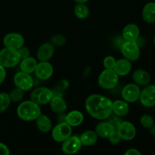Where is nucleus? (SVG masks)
Returning <instances> with one entry per match:
<instances>
[{"mask_svg": "<svg viewBox=\"0 0 155 155\" xmlns=\"http://www.w3.org/2000/svg\"><path fill=\"white\" fill-rule=\"evenodd\" d=\"M3 44L6 48L18 50L24 45V38L18 33H10L5 36Z\"/></svg>", "mask_w": 155, "mask_h": 155, "instance_id": "obj_13", "label": "nucleus"}, {"mask_svg": "<svg viewBox=\"0 0 155 155\" xmlns=\"http://www.w3.org/2000/svg\"><path fill=\"white\" fill-rule=\"evenodd\" d=\"M13 81L16 87L22 89L24 92L31 89L34 85V80L30 74L23 71H20L15 74Z\"/></svg>", "mask_w": 155, "mask_h": 155, "instance_id": "obj_8", "label": "nucleus"}, {"mask_svg": "<svg viewBox=\"0 0 155 155\" xmlns=\"http://www.w3.org/2000/svg\"><path fill=\"white\" fill-rule=\"evenodd\" d=\"M36 124L38 130L44 133H48L52 129V123L50 118L42 114L36 119Z\"/></svg>", "mask_w": 155, "mask_h": 155, "instance_id": "obj_23", "label": "nucleus"}, {"mask_svg": "<svg viewBox=\"0 0 155 155\" xmlns=\"http://www.w3.org/2000/svg\"><path fill=\"white\" fill-rule=\"evenodd\" d=\"M83 120H84V116L83 113L80 110H74L66 114L65 122L71 127H76L81 125L82 123L83 122Z\"/></svg>", "mask_w": 155, "mask_h": 155, "instance_id": "obj_20", "label": "nucleus"}, {"mask_svg": "<svg viewBox=\"0 0 155 155\" xmlns=\"http://www.w3.org/2000/svg\"><path fill=\"white\" fill-rule=\"evenodd\" d=\"M154 45H155V36H154Z\"/></svg>", "mask_w": 155, "mask_h": 155, "instance_id": "obj_43", "label": "nucleus"}, {"mask_svg": "<svg viewBox=\"0 0 155 155\" xmlns=\"http://www.w3.org/2000/svg\"><path fill=\"white\" fill-rule=\"evenodd\" d=\"M72 135V127L66 122L58 123L53 128L51 131V136L55 142H63Z\"/></svg>", "mask_w": 155, "mask_h": 155, "instance_id": "obj_7", "label": "nucleus"}, {"mask_svg": "<svg viewBox=\"0 0 155 155\" xmlns=\"http://www.w3.org/2000/svg\"><path fill=\"white\" fill-rule=\"evenodd\" d=\"M116 61L117 60L115 59L114 57L108 55L104 58V61H103V64H104L105 69H114Z\"/></svg>", "mask_w": 155, "mask_h": 155, "instance_id": "obj_32", "label": "nucleus"}, {"mask_svg": "<svg viewBox=\"0 0 155 155\" xmlns=\"http://www.w3.org/2000/svg\"><path fill=\"white\" fill-rule=\"evenodd\" d=\"M51 43L54 46H63L66 43V38L63 35L56 34L51 38Z\"/></svg>", "mask_w": 155, "mask_h": 155, "instance_id": "obj_31", "label": "nucleus"}, {"mask_svg": "<svg viewBox=\"0 0 155 155\" xmlns=\"http://www.w3.org/2000/svg\"><path fill=\"white\" fill-rule=\"evenodd\" d=\"M37 64V61L34 58L29 56L26 58L21 59L20 61V68L23 72L31 74L32 73H34Z\"/></svg>", "mask_w": 155, "mask_h": 155, "instance_id": "obj_24", "label": "nucleus"}, {"mask_svg": "<svg viewBox=\"0 0 155 155\" xmlns=\"http://www.w3.org/2000/svg\"><path fill=\"white\" fill-rule=\"evenodd\" d=\"M98 135L96 134L95 131L92 130H88L83 133L81 136H80V142L82 145L85 146H92L96 143L98 140Z\"/></svg>", "mask_w": 155, "mask_h": 155, "instance_id": "obj_26", "label": "nucleus"}, {"mask_svg": "<svg viewBox=\"0 0 155 155\" xmlns=\"http://www.w3.org/2000/svg\"><path fill=\"white\" fill-rule=\"evenodd\" d=\"M140 124L144 128L151 129L154 124V118L148 114H145L142 116L140 119Z\"/></svg>", "mask_w": 155, "mask_h": 155, "instance_id": "obj_30", "label": "nucleus"}, {"mask_svg": "<svg viewBox=\"0 0 155 155\" xmlns=\"http://www.w3.org/2000/svg\"><path fill=\"white\" fill-rule=\"evenodd\" d=\"M35 74L41 80H46L51 78L54 73L53 66L48 61H40L37 64Z\"/></svg>", "mask_w": 155, "mask_h": 155, "instance_id": "obj_14", "label": "nucleus"}, {"mask_svg": "<svg viewBox=\"0 0 155 155\" xmlns=\"http://www.w3.org/2000/svg\"><path fill=\"white\" fill-rule=\"evenodd\" d=\"M139 27L135 24H129L124 28L122 32L123 38L126 41L136 42L139 36Z\"/></svg>", "mask_w": 155, "mask_h": 155, "instance_id": "obj_16", "label": "nucleus"}, {"mask_svg": "<svg viewBox=\"0 0 155 155\" xmlns=\"http://www.w3.org/2000/svg\"><path fill=\"white\" fill-rule=\"evenodd\" d=\"M68 86H69V83L67 80H61L58 83V89H60V90H64V89H66L68 87Z\"/></svg>", "mask_w": 155, "mask_h": 155, "instance_id": "obj_37", "label": "nucleus"}, {"mask_svg": "<svg viewBox=\"0 0 155 155\" xmlns=\"http://www.w3.org/2000/svg\"><path fill=\"white\" fill-rule=\"evenodd\" d=\"M112 103L110 98L99 95L92 94L86 98L85 107L87 113L95 119L104 120L108 119L112 114Z\"/></svg>", "mask_w": 155, "mask_h": 155, "instance_id": "obj_1", "label": "nucleus"}, {"mask_svg": "<svg viewBox=\"0 0 155 155\" xmlns=\"http://www.w3.org/2000/svg\"><path fill=\"white\" fill-rule=\"evenodd\" d=\"M151 135H153V136H155V124L151 128Z\"/></svg>", "mask_w": 155, "mask_h": 155, "instance_id": "obj_41", "label": "nucleus"}, {"mask_svg": "<svg viewBox=\"0 0 155 155\" xmlns=\"http://www.w3.org/2000/svg\"><path fill=\"white\" fill-rule=\"evenodd\" d=\"M116 130L123 140L131 141L134 139L136 136V127L129 121H122Z\"/></svg>", "mask_w": 155, "mask_h": 155, "instance_id": "obj_11", "label": "nucleus"}, {"mask_svg": "<svg viewBox=\"0 0 155 155\" xmlns=\"http://www.w3.org/2000/svg\"><path fill=\"white\" fill-rule=\"evenodd\" d=\"M115 130L114 127L107 121V122H101L95 127V133L99 137L103 139H108L109 136Z\"/></svg>", "mask_w": 155, "mask_h": 155, "instance_id": "obj_21", "label": "nucleus"}, {"mask_svg": "<svg viewBox=\"0 0 155 155\" xmlns=\"http://www.w3.org/2000/svg\"><path fill=\"white\" fill-rule=\"evenodd\" d=\"M18 50L4 48L0 51V64L5 68H14L21 61Z\"/></svg>", "mask_w": 155, "mask_h": 155, "instance_id": "obj_3", "label": "nucleus"}, {"mask_svg": "<svg viewBox=\"0 0 155 155\" xmlns=\"http://www.w3.org/2000/svg\"><path fill=\"white\" fill-rule=\"evenodd\" d=\"M54 96V92L46 87H38L33 89L30 94V100L39 105L50 102Z\"/></svg>", "mask_w": 155, "mask_h": 155, "instance_id": "obj_6", "label": "nucleus"}, {"mask_svg": "<svg viewBox=\"0 0 155 155\" xmlns=\"http://www.w3.org/2000/svg\"><path fill=\"white\" fill-rule=\"evenodd\" d=\"M140 93L141 89L137 84L129 83L124 87L121 95L124 101L128 103H133L139 99Z\"/></svg>", "mask_w": 155, "mask_h": 155, "instance_id": "obj_10", "label": "nucleus"}, {"mask_svg": "<svg viewBox=\"0 0 155 155\" xmlns=\"http://www.w3.org/2000/svg\"><path fill=\"white\" fill-rule=\"evenodd\" d=\"M10 99L12 101L14 102H19L23 99L24 96V91L19 88L16 87L15 89H13L8 94Z\"/></svg>", "mask_w": 155, "mask_h": 155, "instance_id": "obj_29", "label": "nucleus"}, {"mask_svg": "<svg viewBox=\"0 0 155 155\" xmlns=\"http://www.w3.org/2000/svg\"><path fill=\"white\" fill-rule=\"evenodd\" d=\"M42 114L39 104L33 101H24L19 104L17 109L18 117L24 121H33Z\"/></svg>", "mask_w": 155, "mask_h": 155, "instance_id": "obj_2", "label": "nucleus"}, {"mask_svg": "<svg viewBox=\"0 0 155 155\" xmlns=\"http://www.w3.org/2000/svg\"><path fill=\"white\" fill-rule=\"evenodd\" d=\"M139 101L141 104L146 107L155 106V85H147L141 90Z\"/></svg>", "mask_w": 155, "mask_h": 155, "instance_id": "obj_9", "label": "nucleus"}, {"mask_svg": "<svg viewBox=\"0 0 155 155\" xmlns=\"http://www.w3.org/2000/svg\"><path fill=\"white\" fill-rule=\"evenodd\" d=\"M114 70L119 77H124V76L128 75L132 71L131 61L125 58L119 59L116 61Z\"/></svg>", "mask_w": 155, "mask_h": 155, "instance_id": "obj_17", "label": "nucleus"}, {"mask_svg": "<svg viewBox=\"0 0 155 155\" xmlns=\"http://www.w3.org/2000/svg\"><path fill=\"white\" fill-rule=\"evenodd\" d=\"M51 110L56 114L65 112L67 110V103L63 98L54 95L49 102Z\"/></svg>", "mask_w": 155, "mask_h": 155, "instance_id": "obj_25", "label": "nucleus"}, {"mask_svg": "<svg viewBox=\"0 0 155 155\" xmlns=\"http://www.w3.org/2000/svg\"><path fill=\"white\" fill-rule=\"evenodd\" d=\"M109 141L111 144H114V145H117V144H119L121 141V138L120 136V135L118 134L117 131L116 130L114 131V133L109 136L108 138Z\"/></svg>", "mask_w": 155, "mask_h": 155, "instance_id": "obj_33", "label": "nucleus"}, {"mask_svg": "<svg viewBox=\"0 0 155 155\" xmlns=\"http://www.w3.org/2000/svg\"><path fill=\"white\" fill-rule=\"evenodd\" d=\"M108 122L110 123V124H111L114 127L115 130H117V128L118 126L120 125V124L122 122V120L120 119V117L116 116V117H113L110 118V119L108 120Z\"/></svg>", "mask_w": 155, "mask_h": 155, "instance_id": "obj_35", "label": "nucleus"}, {"mask_svg": "<svg viewBox=\"0 0 155 155\" xmlns=\"http://www.w3.org/2000/svg\"><path fill=\"white\" fill-rule=\"evenodd\" d=\"M54 53V45L51 42H45L39 47L36 52V56L40 61H48L53 57Z\"/></svg>", "mask_w": 155, "mask_h": 155, "instance_id": "obj_15", "label": "nucleus"}, {"mask_svg": "<svg viewBox=\"0 0 155 155\" xmlns=\"http://www.w3.org/2000/svg\"><path fill=\"white\" fill-rule=\"evenodd\" d=\"M5 77H6L5 68L0 64V85L4 82Z\"/></svg>", "mask_w": 155, "mask_h": 155, "instance_id": "obj_38", "label": "nucleus"}, {"mask_svg": "<svg viewBox=\"0 0 155 155\" xmlns=\"http://www.w3.org/2000/svg\"><path fill=\"white\" fill-rule=\"evenodd\" d=\"M130 111L128 102L124 100H116L112 103V113L116 116L124 117L128 114Z\"/></svg>", "mask_w": 155, "mask_h": 155, "instance_id": "obj_19", "label": "nucleus"}, {"mask_svg": "<svg viewBox=\"0 0 155 155\" xmlns=\"http://www.w3.org/2000/svg\"><path fill=\"white\" fill-rule=\"evenodd\" d=\"M10 154V151L8 148L5 144L0 142V155H8Z\"/></svg>", "mask_w": 155, "mask_h": 155, "instance_id": "obj_36", "label": "nucleus"}, {"mask_svg": "<svg viewBox=\"0 0 155 155\" xmlns=\"http://www.w3.org/2000/svg\"><path fill=\"white\" fill-rule=\"evenodd\" d=\"M125 154L127 155H141L142 153L136 148H130L125 152Z\"/></svg>", "mask_w": 155, "mask_h": 155, "instance_id": "obj_39", "label": "nucleus"}, {"mask_svg": "<svg viewBox=\"0 0 155 155\" xmlns=\"http://www.w3.org/2000/svg\"><path fill=\"white\" fill-rule=\"evenodd\" d=\"M18 53H19L21 59L26 58L30 56V50H29V48H27V47H24V45H23L22 47H21L20 48H18Z\"/></svg>", "mask_w": 155, "mask_h": 155, "instance_id": "obj_34", "label": "nucleus"}, {"mask_svg": "<svg viewBox=\"0 0 155 155\" xmlns=\"http://www.w3.org/2000/svg\"><path fill=\"white\" fill-rule=\"evenodd\" d=\"M133 80L138 86H145L151 82V76L145 70L137 69L133 72Z\"/></svg>", "mask_w": 155, "mask_h": 155, "instance_id": "obj_18", "label": "nucleus"}, {"mask_svg": "<svg viewBox=\"0 0 155 155\" xmlns=\"http://www.w3.org/2000/svg\"><path fill=\"white\" fill-rule=\"evenodd\" d=\"M120 51L125 58L130 61H136L140 57V48L134 41H126L120 45Z\"/></svg>", "mask_w": 155, "mask_h": 155, "instance_id": "obj_5", "label": "nucleus"}, {"mask_svg": "<svg viewBox=\"0 0 155 155\" xmlns=\"http://www.w3.org/2000/svg\"><path fill=\"white\" fill-rule=\"evenodd\" d=\"M77 3H86L89 0H74Z\"/></svg>", "mask_w": 155, "mask_h": 155, "instance_id": "obj_42", "label": "nucleus"}, {"mask_svg": "<svg viewBox=\"0 0 155 155\" xmlns=\"http://www.w3.org/2000/svg\"><path fill=\"white\" fill-rule=\"evenodd\" d=\"M11 101L8 94L6 92H0V114L5 112L8 108Z\"/></svg>", "mask_w": 155, "mask_h": 155, "instance_id": "obj_28", "label": "nucleus"}, {"mask_svg": "<svg viewBox=\"0 0 155 155\" xmlns=\"http://www.w3.org/2000/svg\"><path fill=\"white\" fill-rule=\"evenodd\" d=\"M82 143L80 137L77 136H71L62 142L61 149L64 154H74L80 151L82 148Z\"/></svg>", "mask_w": 155, "mask_h": 155, "instance_id": "obj_12", "label": "nucleus"}, {"mask_svg": "<svg viewBox=\"0 0 155 155\" xmlns=\"http://www.w3.org/2000/svg\"><path fill=\"white\" fill-rule=\"evenodd\" d=\"M142 16L144 21L148 24L155 23V2H150L145 4L142 8Z\"/></svg>", "mask_w": 155, "mask_h": 155, "instance_id": "obj_22", "label": "nucleus"}, {"mask_svg": "<svg viewBox=\"0 0 155 155\" xmlns=\"http://www.w3.org/2000/svg\"><path fill=\"white\" fill-rule=\"evenodd\" d=\"M74 14L77 18L84 20L89 15V8L85 3H77L74 7Z\"/></svg>", "mask_w": 155, "mask_h": 155, "instance_id": "obj_27", "label": "nucleus"}, {"mask_svg": "<svg viewBox=\"0 0 155 155\" xmlns=\"http://www.w3.org/2000/svg\"><path fill=\"white\" fill-rule=\"evenodd\" d=\"M58 123H63L65 122V120H66V114H64V112H62V113L58 114Z\"/></svg>", "mask_w": 155, "mask_h": 155, "instance_id": "obj_40", "label": "nucleus"}, {"mask_svg": "<svg viewBox=\"0 0 155 155\" xmlns=\"http://www.w3.org/2000/svg\"><path fill=\"white\" fill-rule=\"evenodd\" d=\"M119 76L114 69H104L99 74L98 83L100 87L104 89H112L117 85Z\"/></svg>", "mask_w": 155, "mask_h": 155, "instance_id": "obj_4", "label": "nucleus"}]
</instances>
